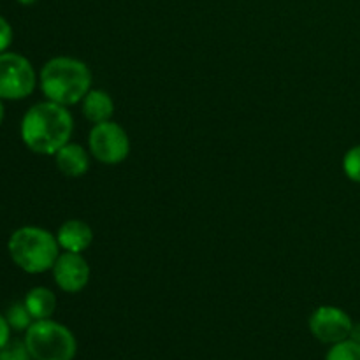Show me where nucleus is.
Masks as SVG:
<instances>
[{
  "label": "nucleus",
  "mask_w": 360,
  "mask_h": 360,
  "mask_svg": "<svg viewBox=\"0 0 360 360\" xmlns=\"http://www.w3.org/2000/svg\"><path fill=\"white\" fill-rule=\"evenodd\" d=\"M72 115L65 105L46 101L32 105L21 120V139L39 155H55L72 136Z\"/></svg>",
  "instance_id": "nucleus-1"
},
{
  "label": "nucleus",
  "mask_w": 360,
  "mask_h": 360,
  "mask_svg": "<svg viewBox=\"0 0 360 360\" xmlns=\"http://www.w3.org/2000/svg\"><path fill=\"white\" fill-rule=\"evenodd\" d=\"M91 72L81 60L55 56L41 70V90L46 98L60 105L77 104L91 90Z\"/></svg>",
  "instance_id": "nucleus-2"
},
{
  "label": "nucleus",
  "mask_w": 360,
  "mask_h": 360,
  "mask_svg": "<svg viewBox=\"0 0 360 360\" xmlns=\"http://www.w3.org/2000/svg\"><path fill=\"white\" fill-rule=\"evenodd\" d=\"M7 248L13 262L30 274L53 269L60 255L56 236L41 227H21L14 231Z\"/></svg>",
  "instance_id": "nucleus-3"
},
{
  "label": "nucleus",
  "mask_w": 360,
  "mask_h": 360,
  "mask_svg": "<svg viewBox=\"0 0 360 360\" xmlns=\"http://www.w3.org/2000/svg\"><path fill=\"white\" fill-rule=\"evenodd\" d=\"M25 345L34 360H74L77 341L65 326L53 320H35L25 334Z\"/></svg>",
  "instance_id": "nucleus-4"
},
{
  "label": "nucleus",
  "mask_w": 360,
  "mask_h": 360,
  "mask_svg": "<svg viewBox=\"0 0 360 360\" xmlns=\"http://www.w3.org/2000/svg\"><path fill=\"white\" fill-rule=\"evenodd\" d=\"M35 70L25 56L18 53H0V98L20 101L35 88Z\"/></svg>",
  "instance_id": "nucleus-5"
},
{
  "label": "nucleus",
  "mask_w": 360,
  "mask_h": 360,
  "mask_svg": "<svg viewBox=\"0 0 360 360\" xmlns=\"http://www.w3.org/2000/svg\"><path fill=\"white\" fill-rule=\"evenodd\" d=\"M88 146L91 155L101 164H122L130 153V141L125 130L115 122H104L94 125L88 136Z\"/></svg>",
  "instance_id": "nucleus-6"
},
{
  "label": "nucleus",
  "mask_w": 360,
  "mask_h": 360,
  "mask_svg": "<svg viewBox=\"0 0 360 360\" xmlns=\"http://www.w3.org/2000/svg\"><path fill=\"white\" fill-rule=\"evenodd\" d=\"M313 338L323 345H336L350 340L354 333V320L347 311L336 306H320L308 320Z\"/></svg>",
  "instance_id": "nucleus-7"
},
{
  "label": "nucleus",
  "mask_w": 360,
  "mask_h": 360,
  "mask_svg": "<svg viewBox=\"0 0 360 360\" xmlns=\"http://www.w3.org/2000/svg\"><path fill=\"white\" fill-rule=\"evenodd\" d=\"M53 278L60 290L67 294H77L90 281V266L81 253L65 252L58 255L53 266Z\"/></svg>",
  "instance_id": "nucleus-8"
},
{
  "label": "nucleus",
  "mask_w": 360,
  "mask_h": 360,
  "mask_svg": "<svg viewBox=\"0 0 360 360\" xmlns=\"http://www.w3.org/2000/svg\"><path fill=\"white\" fill-rule=\"evenodd\" d=\"M60 248L70 253H83L94 243V231L83 220H67L56 232Z\"/></svg>",
  "instance_id": "nucleus-9"
},
{
  "label": "nucleus",
  "mask_w": 360,
  "mask_h": 360,
  "mask_svg": "<svg viewBox=\"0 0 360 360\" xmlns=\"http://www.w3.org/2000/svg\"><path fill=\"white\" fill-rule=\"evenodd\" d=\"M55 162L58 171L67 178H79L90 169V157L86 150L79 144L67 143L55 153Z\"/></svg>",
  "instance_id": "nucleus-10"
},
{
  "label": "nucleus",
  "mask_w": 360,
  "mask_h": 360,
  "mask_svg": "<svg viewBox=\"0 0 360 360\" xmlns=\"http://www.w3.org/2000/svg\"><path fill=\"white\" fill-rule=\"evenodd\" d=\"M81 102H83L84 118L94 125L109 122L115 112V102L111 95L104 90H90Z\"/></svg>",
  "instance_id": "nucleus-11"
},
{
  "label": "nucleus",
  "mask_w": 360,
  "mask_h": 360,
  "mask_svg": "<svg viewBox=\"0 0 360 360\" xmlns=\"http://www.w3.org/2000/svg\"><path fill=\"white\" fill-rule=\"evenodd\" d=\"M25 306L34 320H48L56 309V297L49 288L35 287L25 297Z\"/></svg>",
  "instance_id": "nucleus-12"
},
{
  "label": "nucleus",
  "mask_w": 360,
  "mask_h": 360,
  "mask_svg": "<svg viewBox=\"0 0 360 360\" xmlns=\"http://www.w3.org/2000/svg\"><path fill=\"white\" fill-rule=\"evenodd\" d=\"M6 319L9 322L11 329L14 330H27L35 322L32 319L30 311L27 309V306H25V302H14V304H11L6 313Z\"/></svg>",
  "instance_id": "nucleus-13"
},
{
  "label": "nucleus",
  "mask_w": 360,
  "mask_h": 360,
  "mask_svg": "<svg viewBox=\"0 0 360 360\" xmlns=\"http://www.w3.org/2000/svg\"><path fill=\"white\" fill-rule=\"evenodd\" d=\"M326 360H360V343L350 338L341 343L330 345Z\"/></svg>",
  "instance_id": "nucleus-14"
},
{
  "label": "nucleus",
  "mask_w": 360,
  "mask_h": 360,
  "mask_svg": "<svg viewBox=\"0 0 360 360\" xmlns=\"http://www.w3.org/2000/svg\"><path fill=\"white\" fill-rule=\"evenodd\" d=\"M343 171L348 179L360 185V144L350 148L343 157Z\"/></svg>",
  "instance_id": "nucleus-15"
},
{
  "label": "nucleus",
  "mask_w": 360,
  "mask_h": 360,
  "mask_svg": "<svg viewBox=\"0 0 360 360\" xmlns=\"http://www.w3.org/2000/svg\"><path fill=\"white\" fill-rule=\"evenodd\" d=\"M0 360H34L25 341H9L0 348Z\"/></svg>",
  "instance_id": "nucleus-16"
},
{
  "label": "nucleus",
  "mask_w": 360,
  "mask_h": 360,
  "mask_svg": "<svg viewBox=\"0 0 360 360\" xmlns=\"http://www.w3.org/2000/svg\"><path fill=\"white\" fill-rule=\"evenodd\" d=\"M11 41H13V28L6 18L0 16V53L9 48Z\"/></svg>",
  "instance_id": "nucleus-17"
},
{
  "label": "nucleus",
  "mask_w": 360,
  "mask_h": 360,
  "mask_svg": "<svg viewBox=\"0 0 360 360\" xmlns=\"http://www.w3.org/2000/svg\"><path fill=\"white\" fill-rule=\"evenodd\" d=\"M9 336H11V326L9 322H7L6 316L0 315V348L6 347L7 343H9Z\"/></svg>",
  "instance_id": "nucleus-18"
},
{
  "label": "nucleus",
  "mask_w": 360,
  "mask_h": 360,
  "mask_svg": "<svg viewBox=\"0 0 360 360\" xmlns=\"http://www.w3.org/2000/svg\"><path fill=\"white\" fill-rule=\"evenodd\" d=\"M352 340H355L357 343H360V323L354 327V333H352Z\"/></svg>",
  "instance_id": "nucleus-19"
},
{
  "label": "nucleus",
  "mask_w": 360,
  "mask_h": 360,
  "mask_svg": "<svg viewBox=\"0 0 360 360\" xmlns=\"http://www.w3.org/2000/svg\"><path fill=\"white\" fill-rule=\"evenodd\" d=\"M18 2H20L21 6H32V4H35L37 0H18Z\"/></svg>",
  "instance_id": "nucleus-20"
},
{
  "label": "nucleus",
  "mask_w": 360,
  "mask_h": 360,
  "mask_svg": "<svg viewBox=\"0 0 360 360\" xmlns=\"http://www.w3.org/2000/svg\"><path fill=\"white\" fill-rule=\"evenodd\" d=\"M4 115H6V109H4L2 98H0V123H2V120H4Z\"/></svg>",
  "instance_id": "nucleus-21"
}]
</instances>
